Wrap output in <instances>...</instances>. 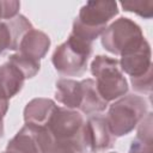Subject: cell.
Returning <instances> with one entry per match:
<instances>
[{"instance_id":"obj_2","label":"cell","mask_w":153,"mask_h":153,"mask_svg":"<svg viewBox=\"0 0 153 153\" xmlns=\"http://www.w3.org/2000/svg\"><path fill=\"white\" fill-rule=\"evenodd\" d=\"M91 73L96 78V86L108 103L122 98L128 92V81L120 67L117 59L97 55L91 62Z\"/></svg>"},{"instance_id":"obj_10","label":"cell","mask_w":153,"mask_h":153,"mask_svg":"<svg viewBox=\"0 0 153 153\" xmlns=\"http://www.w3.org/2000/svg\"><path fill=\"white\" fill-rule=\"evenodd\" d=\"M50 48V38L43 31L31 29L22 38L17 53L35 61H41Z\"/></svg>"},{"instance_id":"obj_9","label":"cell","mask_w":153,"mask_h":153,"mask_svg":"<svg viewBox=\"0 0 153 153\" xmlns=\"http://www.w3.org/2000/svg\"><path fill=\"white\" fill-rule=\"evenodd\" d=\"M57 105L49 98H33L24 108V122L26 126L44 128L56 111Z\"/></svg>"},{"instance_id":"obj_24","label":"cell","mask_w":153,"mask_h":153,"mask_svg":"<svg viewBox=\"0 0 153 153\" xmlns=\"http://www.w3.org/2000/svg\"><path fill=\"white\" fill-rule=\"evenodd\" d=\"M7 110H8V100L0 92V112L5 116L6 112H7Z\"/></svg>"},{"instance_id":"obj_22","label":"cell","mask_w":153,"mask_h":153,"mask_svg":"<svg viewBox=\"0 0 153 153\" xmlns=\"http://www.w3.org/2000/svg\"><path fill=\"white\" fill-rule=\"evenodd\" d=\"M51 153H87L85 147L78 142L56 143Z\"/></svg>"},{"instance_id":"obj_17","label":"cell","mask_w":153,"mask_h":153,"mask_svg":"<svg viewBox=\"0 0 153 153\" xmlns=\"http://www.w3.org/2000/svg\"><path fill=\"white\" fill-rule=\"evenodd\" d=\"M127 12H133L145 19H151L153 16V1L152 0H127L120 4Z\"/></svg>"},{"instance_id":"obj_21","label":"cell","mask_w":153,"mask_h":153,"mask_svg":"<svg viewBox=\"0 0 153 153\" xmlns=\"http://www.w3.org/2000/svg\"><path fill=\"white\" fill-rule=\"evenodd\" d=\"M6 50H12V36L7 22H0V55Z\"/></svg>"},{"instance_id":"obj_25","label":"cell","mask_w":153,"mask_h":153,"mask_svg":"<svg viewBox=\"0 0 153 153\" xmlns=\"http://www.w3.org/2000/svg\"><path fill=\"white\" fill-rule=\"evenodd\" d=\"M4 115L0 112V137L4 135Z\"/></svg>"},{"instance_id":"obj_5","label":"cell","mask_w":153,"mask_h":153,"mask_svg":"<svg viewBox=\"0 0 153 153\" xmlns=\"http://www.w3.org/2000/svg\"><path fill=\"white\" fill-rule=\"evenodd\" d=\"M100 37L104 49L118 56L137 49L146 41L141 27L126 17L118 18L106 26Z\"/></svg>"},{"instance_id":"obj_15","label":"cell","mask_w":153,"mask_h":153,"mask_svg":"<svg viewBox=\"0 0 153 153\" xmlns=\"http://www.w3.org/2000/svg\"><path fill=\"white\" fill-rule=\"evenodd\" d=\"M6 22L10 27L11 36H12V50L17 51L22 38L24 37V35L26 32H29L31 29H33V26L29 22V19L26 17H24L23 14H18L14 18L6 20Z\"/></svg>"},{"instance_id":"obj_3","label":"cell","mask_w":153,"mask_h":153,"mask_svg":"<svg viewBox=\"0 0 153 153\" xmlns=\"http://www.w3.org/2000/svg\"><path fill=\"white\" fill-rule=\"evenodd\" d=\"M147 112L148 105L145 98L136 94H127L110 105L105 117L111 133L117 137L133 131Z\"/></svg>"},{"instance_id":"obj_12","label":"cell","mask_w":153,"mask_h":153,"mask_svg":"<svg viewBox=\"0 0 153 153\" xmlns=\"http://www.w3.org/2000/svg\"><path fill=\"white\" fill-rule=\"evenodd\" d=\"M25 76L8 61L0 65V92L6 99H11L19 93L24 86Z\"/></svg>"},{"instance_id":"obj_23","label":"cell","mask_w":153,"mask_h":153,"mask_svg":"<svg viewBox=\"0 0 153 153\" xmlns=\"http://www.w3.org/2000/svg\"><path fill=\"white\" fill-rule=\"evenodd\" d=\"M128 153H153V145L140 141L139 139H134Z\"/></svg>"},{"instance_id":"obj_4","label":"cell","mask_w":153,"mask_h":153,"mask_svg":"<svg viewBox=\"0 0 153 153\" xmlns=\"http://www.w3.org/2000/svg\"><path fill=\"white\" fill-rule=\"evenodd\" d=\"M92 54V43H88L74 35L61 43L53 53L51 62L55 69L65 76H79L87 68Z\"/></svg>"},{"instance_id":"obj_8","label":"cell","mask_w":153,"mask_h":153,"mask_svg":"<svg viewBox=\"0 0 153 153\" xmlns=\"http://www.w3.org/2000/svg\"><path fill=\"white\" fill-rule=\"evenodd\" d=\"M120 67L123 73L130 76V79L140 78L152 69V53L151 45L147 39L135 50L122 55L118 60Z\"/></svg>"},{"instance_id":"obj_26","label":"cell","mask_w":153,"mask_h":153,"mask_svg":"<svg viewBox=\"0 0 153 153\" xmlns=\"http://www.w3.org/2000/svg\"><path fill=\"white\" fill-rule=\"evenodd\" d=\"M110 153H117V152H110Z\"/></svg>"},{"instance_id":"obj_16","label":"cell","mask_w":153,"mask_h":153,"mask_svg":"<svg viewBox=\"0 0 153 153\" xmlns=\"http://www.w3.org/2000/svg\"><path fill=\"white\" fill-rule=\"evenodd\" d=\"M7 61L10 63H12L13 66H16L23 73L25 79L33 78L39 72V68H41V62L31 60L29 57H25L19 53H14V54L10 55Z\"/></svg>"},{"instance_id":"obj_18","label":"cell","mask_w":153,"mask_h":153,"mask_svg":"<svg viewBox=\"0 0 153 153\" xmlns=\"http://www.w3.org/2000/svg\"><path fill=\"white\" fill-rule=\"evenodd\" d=\"M152 123H153V116L152 112H147L146 116L140 121L136 139H139L142 142L153 145V130H152Z\"/></svg>"},{"instance_id":"obj_19","label":"cell","mask_w":153,"mask_h":153,"mask_svg":"<svg viewBox=\"0 0 153 153\" xmlns=\"http://www.w3.org/2000/svg\"><path fill=\"white\" fill-rule=\"evenodd\" d=\"M152 80H153V71L148 72L147 74L140 76V78H135V79H130L131 86L134 88V91H136L137 93L145 94L151 97L152 93Z\"/></svg>"},{"instance_id":"obj_1","label":"cell","mask_w":153,"mask_h":153,"mask_svg":"<svg viewBox=\"0 0 153 153\" xmlns=\"http://www.w3.org/2000/svg\"><path fill=\"white\" fill-rule=\"evenodd\" d=\"M118 14V4L116 1H87L73 20L72 35L92 43L108 26V23Z\"/></svg>"},{"instance_id":"obj_11","label":"cell","mask_w":153,"mask_h":153,"mask_svg":"<svg viewBox=\"0 0 153 153\" xmlns=\"http://www.w3.org/2000/svg\"><path fill=\"white\" fill-rule=\"evenodd\" d=\"M81 82L69 78H62L55 85V99L67 109L79 110L81 103Z\"/></svg>"},{"instance_id":"obj_13","label":"cell","mask_w":153,"mask_h":153,"mask_svg":"<svg viewBox=\"0 0 153 153\" xmlns=\"http://www.w3.org/2000/svg\"><path fill=\"white\" fill-rule=\"evenodd\" d=\"M2 153H43L33 128L24 126L7 143Z\"/></svg>"},{"instance_id":"obj_6","label":"cell","mask_w":153,"mask_h":153,"mask_svg":"<svg viewBox=\"0 0 153 153\" xmlns=\"http://www.w3.org/2000/svg\"><path fill=\"white\" fill-rule=\"evenodd\" d=\"M84 126L85 118L80 111L67 109L65 106H57L49 123L44 128H47L50 133L54 140V146L56 143L65 142H78L84 146Z\"/></svg>"},{"instance_id":"obj_14","label":"cell","mask_w":153,"mask_h":153,"mask_svg":"<svg viewBox=\"0 0 153 153\" xmlns=\"http://www.w3.org/2000/svg\"><path fill=\"white\" fill-rule=\"evenodd\" d=\"M81 82V103L79 110L86 115H93L102 112L106 109L108 102L102 98L99 94L96 82L93 79H84Z\"/></svg>"},{"instance_id":"obj_20","label":"cell","mask_w":153,"mask_h":153,"mask_svg":"<svg viewBox=\"0 0 153 153\" xmlns=\"http://www.w3.org/2000/svg\"><path fill=\"white\" fill-rule=\"evenodd\" d=\"M20 2L16 0H0V22L10 20L19 14Z\"/></svg>"},{"instance_id":"obj_7","label":"cell","mask_w":153,"mask_h":153,"mask_svg":"<svg viewBox=\"0 0 153 153\" xmlns=\"http://www.w3.org/2000/svg\"><path fill=\"white\" fill-rule=\"evenodd\" d=\"M82 140L87 152L100 153L114 147L116 136L111 133L105 116L92 115L85 122Z\"/></svg>"}]
</instances>
